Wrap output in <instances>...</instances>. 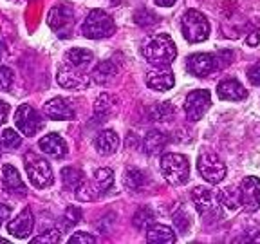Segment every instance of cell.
Wrapping results in <instances>:
<instances>
[{
  "label": "cell",
  "instance_id": "cell-27",
  "mask_svg": "<svg viewBox=\"0 0 260 244\" xmlns=\"http://www.w3.org/2000/svg\"><path fill=\"white\" fill-rule=\"evenodd\" d=\"M219 201L224 208H228L230 211H235L240 206V199H239V190H233L232 187H226L219 192Z\"/></svg>",
  "mask_w": 260,
  "mask_h": 244
},
{
  "label": "cell",
  "instance_id": "cell-22",
  "mask_svg": "<svg viewBox=\"0 0 260 244\" xmlns=\"http://www.w3.org/2000/svg\"><path fill=\"white\" fill-rule=\"evenodd\" d=\"M92 60H94V56L90 51H87V49H78V47L67 51L63 58V62H67V64L73 65V67H78V69H85Z\"/></svg>",
  "mask_w": 260,
  "mask_h": 244
},
{
  "label": "cell",
  "instance_id": "cell-14",
  "mask_svg": "<svg viewBox=\"0 0 260 244\" xmlns=\"http://www.w3.org/2000/svg\"><path fill=\"white\" fill-rule=\"evenodd\" d=\"M186 67L193 76H208L211 71L215 69V58L208 53H195L188 58Z\"/></svg>",
  "mask_w": 260,
  "mask_h": 244
},
{
  "label": "cell",
  "instance_id": "cell-25",
  "mask_svg": "<svg viewBox=\"0 0 260 244\" xmlns=\"http://www.w3.org/2000/svg\"><path fill=\"white\" fill-rule=\"evenodd\" d=\"M92 185L98 190V194H105L114 185V172L110 170V168H100V170H96L94 172Z\"/></svg>",
  "mask_w": 260,
  "mask_h": 244
},
{
  "label": "cell",
  "instance_id": "cell-40",
  "mask_svg": "<svg viewBox=\"0 0 260 244\" xmlns=\"http://www.w3.org/2000/svg\"><path fill=\"white\" fill-rule=\"evenodd\" d=\"M175 2H177V0H155V4L161 6V8H172Z\"/></svg>",
  "mask_w": 260,
  "mask_h": 244
},
{
  "label": "cell",
  "instance_id": "cell-36",
  "mask_svg": "<svg viewBox=\"0 0 260 244\" xmlns=\"http://www.w3.org/2000/svg\"><path fill=\"white\" fill-rule=\"evenodd\" d=\"M248 78H249V81H251L253 85L260 87V62H256L251 69L248 71Z\"/></svg>",
  "mask_w": 260,
  "mask_h": 244
},
{
  "label": "cell",
  "instance_id": "cell-33",
  "mask_svg": "<svg viewBox=\"0 0 260 244\" xmlns=\"http://www.w3.org/2000/svg\"><path fill=\"white\" fill-rule=\"evenodd\" d=\"M112 100H110V96L109 94H102V96L98 98L96 100V105H94V110H96V116L100 112H102V116H105L107 114V110L110 109V107H112Z\"/></svg>",
  "mask_w": 260,
  "mask_h": 244
},
{
  "label": "cell",
  "instance_id": "cell-11",
  "mask_svg": "<svg viewBox=\"0 0 260 244\" xmlns=\"http://www.w3.org/2000/svg\"><path fill=\"white\" fill-rule=\"evenodd\" d=\"M56 80L65 89H81V87L89 85V76L83 73V69L73 67V65H69L67 62H63V64L58 67Z\"/></svg>",
  "mask_w": 260,
  "mask_h": 244
},
{
  "label": "cell",
  "instance_id": "cell-32",
  "mask_svg": "<svg viewBox=\"0 0 260 244\" xmlns=\"http://www.w3.org/2000/svg\"><path fill=\"white\" fill-rule=\"evenodd\" d=\"M61 235H60V230H49V232H45L44 235H38L35 237V239L31 240L32 244H40V242H49V244H56L60 242Z\"/></svg>",
  "mask_w": 260,
  "mask_h": 244
},
{
  "label": "cell",
  "instance_id": "cell-7",
  "mask_svg": "<svg viewBox=\"0 0 260 244\" xmlns=\"http://www.w3.org/2000/svg\"><path fill=\"white\" fill-rule=\"evenodd\" d=\"M191 201H193L195 208L203 217H213L220 216V201L219 195L213 190L206 187H197L191 192Z\"/></svg>",
  "mask_w": 260,
  "mask_h": 244
},
{
  "label": "cell",
  "instance_id": "cell-17",
  "mask_svg": "<svg viewBox=\"0 0 260 244\" xmlns=\"http://www.w3.org/2000/svg\"><path fill=\"white\" fill-rule=\"evenodd\" d=\"M40 150L44 154L51 156V158H63L67 154V143L63 141V138L54 132L51 134H45L44 138L40 139Z\"/></svg>",
  "mask_w": 260,
  "mask_h": 244
},
{
  "label": "cell",
  "instance_id": "cell-35",
  "mask_svg": "<svg viewBox=\"0 0 260 244\" xmlns=\"http://www.w3.org/2000/svg\"><path fill=\"white\" fill-rule=\"evenodd\" d=\"M94 244L96 242V237H92V235H89V233H85V232H76V233H73V237L69 239V244Z\"/></svg>",
  "mask_w": 260,
  "mask_h": 244
},
{
  "label": "cell",
  "instance_id": "cell-5",
  "mask_svg": "<svg viewBox=\"0 0 260 244\" xmlns=\"http://www.w3.org/2000/svg\"><path fill=\"white\" fill-rule=\"evenodd\" d=\"M24 163H25V172H27V175H29V181H31L35 187L47 188L53 185L54 175H53V170H51V165H49L42 156L29 152L24 158Z\"/></svg>",
  "mask_w": 260,
  "mask_h": 244
},
{
  "label": "cell",
  "instance_id": "cell-13",
  "mask_svg": "<svg viewBox=\"0 0 260 244\" xmlns=\"http://www.w3.org/2000/svg\"><path fill=\"white\" fill-rule=\"evenodd\" d=\"M32 226H35V219H32V211L29 208L24 210L8 224V232L11 235L18 237V239H27L32 232Z\"/></svg>",
  "mask_w": 260,
  "mask_h": 244
},
{
  "label": "cell",
  "instance_id": "cell-28",
  "mask_svg": "<svg viewBox=\"0 0 260 244\" xmlns=\"http://www.w3.org/2000/svg\"><path fill=\"white\" fill-rule=\"evenodd\" d=\"M61 181H63V187L69 188V190H76L80 187V183L83 181V172L78 170L74 167H67L61 170Z\"/></svg>",
  "mask_w": 260,
  "mask_h": 244
},
{
  "label": "cell",
  "instance_id": "cell-9",
  "mask_svg": "<svg viewBox=\"0 0 260 244\" xmlns=\"http://www.w3.org/2000/svg\"><path fill=\"white\" fill-rule=\"evenodd\" d=\"M240 206L246 211H256L260 208V179L255 175H248L242 179L239 187Z\"/></svg>",
  "mask_w": 260,
  "mask_h": 244
},
{
  "label": "cell",
  "instance_id": "cell-41",
  "mask_svg": "<svg viewBox=\"0 0 260 244\" xmlns=\"http://www.w3.org/2000/svg\"><path fill=\"white\" fill-rule=\"evenodd\" d=\"M0 242H8V239H2V237H0Z\"/></svg>",
  "mask_w": 260,
  "mask_h": 244
},
{
  "label": "cell",
  "instance_id": "cell-37",
  "mask_svg": "<svg viewBox=\"0 0 260 244\" xmlns=\"http://www.w3.org/2000/svg\"><path fill=\"white\" fill-rule=\"evenodd\" d=\"M246 42H248V45H251V47L258 45L260 44V29H255V31H253L251 35H248Z\"/></svg>",
  "mask_w": 260,
  "mask_h": 244
},
{
  "label": "cell",
  "instance_id": "cell-20",
  "mask_svg": "<svg viewBox=\"0 0 260 244\" xmlns=\"http://www.w3.org/2000/svg\"><path fill=\"white\" fill-rule=\"evenodd\" d=\"M2 179H4V187L8 188L9 192L18 195H25L27 194V188H25L24 181H22L20 174L15 167L11 165H4L2 167Z\"/></svg>",
  "mask_w": 260,
  "mask_h": 244
},
{
  "label": "cell",
  "instance_id": "cell-8",
  "mask_svg": "<svg viewBox=\"0 0 260 244\" xmlns=\"http://www.w3.org/2000/svg\"><path fill=\"white\" fill-rule=\"evenodd\" d=\"M15 125L22 134L31 138L37 132H40L44 121H42L40 114L35 110V107H31L29 103H22L15 112Z\"/></svg>",
  "mask_w": 260,
  "mask_h": 244
},
{
  "label": "cell",
  "instance_id": "cell-29",
  "mask_svg": "<svg viewBox=\"0 0 260 244\" xmlns=\"http://www.w3.org/2000/svg\"><path fill=\"white\" fill-rule=\"evenodd\" d=\"M0 145L6 150H15L22 145V138L18 132H15V129H6L0 136Z\"/></svg>",
  "mask_w": 260,
  "mask_h": 244
},
{
  "label": "cell",
  "instance_id": "cell-3",
  "mask_svg": "<svg viewBox=\"0 0 260 244\" xmlns=\"http://www.w3.org/2000/svg\"><path fill=\"white\" fill-rule=\"evenodd\" d=\"M181 31L190 44H199L210 37V22L197 9H188L181 18Z\"/></svg>",
  "mask_w": 260,
  "mask_h": 244
},
{
  "label": "cell",
  "instance_id": "cell-30",
  "mask_svg": "<svg viewBox=\"0 0 260 244\" xmlns=\"http://www.w3.org/2000/svg\"><path fill=\"white\" fill-rule=\"evenodd\" d=\"M61 223H63V230H69V228H73L74 224L80 223L81 219V210L78 206H69L67 210H65L63 217H61Z\"/></svg>",
  "mask_w": 260,
  "mask_h": 244
},
{
  "label": "cell",
  "instance_id": "cell-38",
  "mask_svg": "<svg viewBox=\"0 0 260 244\" xmlns=\"http://www.w3.org/2000/svg\"><path fill=\"white\" fill-rule=\"evenodd\" d=\"M11 216V208L6 206V204H0V226L6 223V219H9Z\"/></svg>",
  "mask_w": 260,
  "mask_h": 244
},
{
  "label": "cell",
  "instance_id": "cell-18",
  "mask_svg": "<svg viewBox=\"0 0 260 244\" xmlns=\"http://www.w3.org/2000/svg\"><path fill=\"white\" fill-rule=\"evenodd\" d=\"M94 148L98 154L110 156L119 148V136L114 130H102L94 139Z\"/></svg>",
  "mask_w": 260,
  "mask_h": 244
},
{
  "label": "cell",
  "instance_id": "cell-24",
  "mask_svg": "<svg viewBox=\"0 0 260 244\" xmlns=\"http://www.w3.org/2000/svg\"><path fill=\"white\" fill-rule=\"evenodd\" d=\"M146 183V174L138 168H128L123 175V185H125L126 190L139 192Z\"/></svg>",
  "mask_w": 260,
  "mask_h": 244
},
{
  "label": "cell",
  "instance_id": "cell-4",
  "mask_svg": "<svg viewBox=\"0 0 260 244\" xmlns=\"http://www.w3.org/2000/svg\"><path fill=\"white\" fill-rule=\"evenodd\" d=\"M81 31H83V37L90 38V40H100V38H109L116 31V24L109 13L102 11V9H92L87 15Z\"/></svg>",
  "mask_w": 260,
  "mask_h": 244
},
{
  "label": "cell",
  "instance_id": "cell-16",
  "mask_svg": "<svg viewBox=\"0 0 260 244\" xmlns=\"http://www.w3.org/2000/svg\"><path fill=\"white\" fill-rule=\"evenodd\" d=\"M47 24L56 33L67 31V29H71V25H73V11H71L69 8H65V6L53 8L47 16Z\"/></svg>",
  "mask_w": 260,
  "mask_h": 244
},
{
  "label": "cell",
  "instance_id": "cell-23",
  "mask_svg": "<svg viewBox=\"0 0 260 244\" xmlns=\"http://www.w3.org/2000/svg\"><path fill=\"white\" fill-rule=\"evenodd\" d=\"M145 150L148 154H159V152L168 145V136L165 132H159V130H150L145 138Z\"/></svg>",
  "mask_w": 260,
  "mask_h": 244
},
{
  "label": "cell",
  "instance_id": "cell-39",
  "mask_svg": "<svg viewBox=\"0 0 260 244\" xmlns=\"http://www.w3.org/2000/svg\"><path fill=\"white\" fill-rule=\"evenodd\" d=\"M8 114H9V105L6 102H0V125L6 123L8 119Z\"/></svg>",
  "mask_w": 260,
  "mask_h": 244
},
{
  "label": "cell",
  "instance_id": "cell-31",
  "mask_svg": "<svg viewBox=\"0 0 260 244\" xmlns=\"http://www.w3.org/2000/svg\"><path fill=\"white\" fill-rule=\"evenodd\" d=\"M152 221H154V216H152V211L148 210V208H141V210L134 216V224L138 228H141V230L145 226H148Z\"/></svg>",
  "mask_w": 260,
  "mask_h": 244
},
{
  "label": "cell",
  "instance_id": "cell-12",
  "mask_svg": "<svg viewBox=\"0 0 260 244\" xmlns=\"http://www.w3.org/2000/svg\"><path fill=\"white\" fill-rule=\"evenodd\" d=\"M44 112L47 118L56 119V121H69V119H74V116H76L74 109L67 103V100H63V98H53V100H49L44 105Z\"/></svg>",
  "mask_w": 260,
  "mask_h": 244
},
{
  "label": "cell",
  "instance_id": "cell-21",
  "mask_svg": "<svg viewBox=\"0 0 260 244\" xmlns=\"http://www.w3.org/2000/svg\"><path fill=\"white\" fill-rule=\"evenodd\" d=\"M146 240L150 244H172L175 242V233L167 224H152L146 230Z\"/></svg>",
  "mask_w": 260,
  "mask_h": 244
},
{
  "label": "cell",
  "instance_id": "cell-26",
  "mask_svg": "<svg viewBox=\"0 0 260 244\" xmlns=\"http://www.w3.org/2000/svg\"><path fill=\"white\" fill-rule=\"evenodd\" d=\"M116 73H118V69H116V65H114L112 62H102V64H98L96 67H94L92 78H94V81L105 85V83H109V81L116 76Z\"/></svg>",
  "mask_w": 260,
  "mask_h": 244
},
{
  "label": "cell",
  "instance_id": "cell-1",
  "mask_svg": "<svg viewBox=\"0 0 260 244\" xmlns=\"http://www.w3.org/2000/svg\"><path fill=\"white\" fill-rule=\"evenodd\" d=\"M143 54H145L146 62L154 67H168L177 56V47L170 35L157 33V35H150L145 40Z\"/></svg>",
  "mask_w": 260,
  "mask_h": 244
},
{
  "label": "cell",
  "instance_id": "cell-15",
  "mask_svg": "<svg viewBox=\"0 0 260 244\" xmlns=\"http://www.w3.org/2000/svg\"><path fill=\"white\" fill-rule=\"evenodd\" d=\"M217 94L220 100L226 102H240L248 96V90L244 89V85L237 80H224L217 85Z\"/></svg>",
  "mask_w": 260,
  "mask_h": 244
},
{
  "label": "cell",
  "instance_id": "cell-34",
  "mask_svg": "<svg viewBox=\"0 0 260 244\" xmlns=\"http://www.w3.org/2000/svg\"><path fill=\"white\" fill-rule=\"evenodd\" d=\"M13 83V71L9 67H0V90H8Z\"/></svg>",
  "mask_w": 260,
  "mask_h": 244
},
{
  "label": "cell",
  "instance_id": "cell-10",
  "mask_svg": "<svg viewBox=\"0 0 260 244\" xmlns=\"http://www.w3.org/2000/svg\"><path fill=\"white\" fill-rule=\"evenodd\" d=\"M211 105V96L208 90H193L186 96L184 102V112L190 121H199Z\"/></svg>",
  "mask_w": 260,
  "mask_h": 244
},
{
  "label": "cell",
  "instance_id": "cell-19",
  "mask_svg": "<svg viewBox=\"0 0 260 244\" xmlns=\"http://www.w3.org/2000/svg\"><path fill=\"white\" fill-rule=\"evenodd\" d=\"M174 73L170 69L159 67L157 71H150L146 74V85L154 90H168L174 87Z\"/></svg>",
  "mask_w": 260,
  "mask_h": 244
},
{
  "label": "cell",
  "instance_id": "cell-2",
  "mask_svg": "<svg viewBox=\"0 0 260 244\" xmlns=\"http://www.w3.org/2000/svg\"><path fill=\"white\" fill-rule=\"evenodd\" d=\"M159 167H161L162 177L174 187L186 183L188 177H190V163H188L186 156L183 154H175V152L165 154L161 158Z\"/></svg>",
  "mask_w": 260,
  "mask_h": 244
},
{
  "label": "cell",
  "instance_id": "cell-6",
  "mask_svg": "<svg viewBox=\"0 0 260 244\" xmlns=\"http://www.w3.org/2000/svg\"><path fill=\"white\" fill-rule=\"evenodd\" d=\"M197 170L203 175L204 181H208L210 185L220 183L226 177V165L220 161V158L217 154L211 152H203L197 159Z\"/></svg>",
  "mask_w": 260,
  "mask_h": 244
}]
</instances>
